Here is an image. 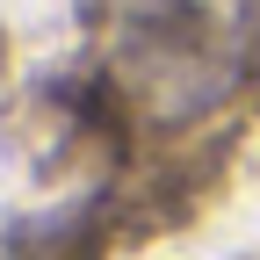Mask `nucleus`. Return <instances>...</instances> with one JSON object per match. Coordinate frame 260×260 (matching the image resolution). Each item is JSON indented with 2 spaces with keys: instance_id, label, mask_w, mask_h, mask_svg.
<instances>
[{
  "instance_id": "obj_1",
  "label": "nucleus",
  "mask_w": 260,
  "mask_h": 260,
  "mask_svg": "<svg viewBox=\"0 0 260 260\" xmlns=\"http://www.w3.org/2000/svg\"><path fill=\"white\" fill-rule=\"evenodd\" d=\"M116 94L152 123H188L253 73V0H94Z\"/></svg>"
},
{
  "instance_id": "obj_2",
  "label": "nucleus",
  "mask_w": 260,
  "mask_h": 260,
  "mask_svg": "<svg viewBox=\"0 0 260 260\" xmlns=\"http://www.w3.org/2000/svg\"><path fill=\"white\" fill-rule=\"evenodd\" d=\"M0 260H94V253H87L80 217H44V224H22L15 239H0Z\"/></svg>"
}]
</instances>
